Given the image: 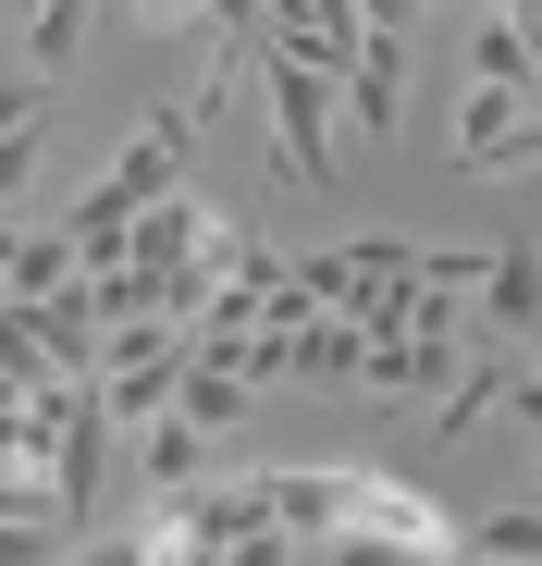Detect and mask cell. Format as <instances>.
<instances>
[{
  "instance_id": "1",
  "label": "cell",
  "mask_w": 542,
  "mask_h": 566,
  "mask_svg": "<svg viewBox=\"0 0 542 566\" xmlns=\"http://www.w3.org/2000/svg\"><path fill=\"white\" fill-rule=\"evenodd\" d=\"M247 74H259V112H271V148H284V172H309V185H333L345 172V112H333V74L321 62H296V50H247Z\"/></svg>"
},
{
  "instance_id": "2",
  "label": "cell",
  "mask_w": 542,
  "mask_h": 566,
  "mask_svg": "<svg viewBox=\"0 0 542 566\" xmlns=\"http://www.w3.org/2000/svg\"><path fill=\"white\" fill-rule=\"evenodd\" d=\"M345 530H371V542H395L407 566H457L469 554V530L444 517L419 481H383V468H345Z\"/></svg>"
},
{
  "instance_id": "3",
  "label": "cell",
  "mask_w": 542,
  "mask_h": 566,
  "mask_svg": "<svg viewBox=\"0 0 542 566\" xmlns=\"http://www.w3.org/2000/svg\"><path fill=\"white\" fill-rule=\"evenodd\" d=\"M395 99H407V38H357V62L333 74V112H345V148H383L395 136Z\"/></svg>"
},
{
  "instance_id": "4",
  "label": "cell",
  "mask_w": 542,
  "mask_h": 566,
  "mask_svg": "<svg viewBox=\"0 0 542 566\" xmlns=\"http://www.w3.org/2000/svg\"><path fill=\"white\" fill-rule=\"evenodd\" d=\"M457 86H505V99H542V38L505 13V0L469 25V62H457Z\"/></svg>"
},
{
  "instance_id": "5",
  "label": "cell",
  "mask_w": 542,
  "mask_h": 566,
  "mask_svg": "<svg viewBox=\"0 0 542 566\" xmlns=\"http://www.w3.org/2000/svg\"><path fill=\"white\" fill-rule=\"evenodd\" d=\"M0 283H13V296H50V283H74V234H62V222H13V210H0Z\"/></svg>"
},
{
  "instance_id": "6",
  "label": "cell",
  "mask_w": 542,
  "mask_h": 566,
  "mask_svg": "<svg viewBox=\"0 0 542 566\" xmlns=\"http://www.w3.org/2000/svg\"><path fill=\"white\" fill-rule=\"evenodd\" d=\"M173 407H186V419H198V431L222 443V431H234V419L259 407V382H247L234 357H186V382H173Z\"/></svg>"
},
{
  "instance_id": "7",
  "label": "cell",
  "mask_w": 542,
  "mask_h": 566,
  "mask_svg": "<svg viewBox=\"0 0 542 566\" xmlns=\"http://www.w3.org/2000/svg\"><path fill=\"white\" fill-rule=\"evenodd\" d=\"M136 468H148V493H186L198 468H210V431H198L186 407H160V419H148V443H136Z\"/></svg>"
},
{
  "instance_id": "8",
  "label": "cell",
  "mask_w": 542,
  "mask_h": 566,
  "mask_svg": "<svg viewBox=\"0 0 542 566\" xmlns=\"http://www.w3.org/2000/svg\"><path fill=\"white\" fill-rule=\"evenodd\" d=\"M173 382H186V357H148V369H100V382H86V395H100V407H112V431H124V419L148 431V419L173 407Z\"/></svg>"
},
{
  "instance_id": "9",
  "label": "cell",
  "mask_w": 542,
  "mask_h": 566,
  "mask_svg": "<svg viewBox=\"0 0 542 566\" xmlns=\"http://www.w3.org/2000/svg\"><path fill=\"white\" fill-rule=\"evenodd\" d=\"M469 554H481V566H542V493H530V505L469 517Z\"/></svg>"
},
{
  "instance_id": "10",
  "label": "cell",
  "mask_w": 542,
  "mask_h": 566,
  "mask_svg": "<svg viewBox=\"0 0 542 566\" xmlns=\"http://www.w3.org/2000/svg\"><path fill=\"white\" fill-rule=\"evenodd\" d=\"M86 25H100V0H38V13H25V62L62 74V62L86 50Z\"/></svg>"
},
{
  "instance_id": "11",
  "label": "cell",
  "mask_w": 542,
  "mask_h": 566,
  "mask_svg": "<svg viewBox=\"0 0 542 566\" xmlns=\"http://www.w3.org/2000/svg\"><path fill=\"white\" fill-rule=\"evenodd\" d=\"M481 296H493V321H505V333H530V321H542V259H530V247H505V259L481 271Z\"/></svg>"
},
{
  "instance_id": "12",
  "label": "cell",
  "mask_w": 542,
  "mask_h": 566,
  "mask_svg": "<svg viewBox=\"0 0 542 566\" xmlns=\"http://www.w3.org/2000/svg\"><path fill=\"white\" fill-rule=\"evenodd\" d=\"M38 148H50V112H38V124H13V136H0V210H13L25 185H38Z\"/></svg>"
},
{
  "instance_id": "13",
  "label": "cell",
  "mask_w": 542,
  "mask_h": 566,
  "mask_svg": "<svg viewBox=\"0 0 542 566\" xmlns=\"http://www.w3.org/2000/svg\"><path fill=\"white\" fill-rule=\"evenodd\" d=\"M0 566H62V517H0Z\"/></svg>"
},
{
  "instance_id": "14",
  "label": "cell",
  "mask_w": 542,
  "mask_h": 566,
  "mask_svg": "<svg viewBox=\"0 0 542 566\" xmlns=\"http://www.w3.org/2000/svg\"><path fill=\"white\" fill-rule=\"evenodd\" d=\"M222 566H296V530H284V517H259V530L222 542Z\"/></svg>"
},
{
  "instance_id": "15",
  "label": "cell",
  "mask_w": 542,
  "mask_h": 566,
  "mask_svg": "<svg viewBox=\"0 0 542 566\" xmlns=\"http://www.w3.org/2000/svg\"><path fill=\"white\" fill-rule=\"evenodd\" d=\"M38 112H50V74H38V62H25V74H0V136L38 124Z\"/></svg>"
},
{
  "instance_id": "16",
  "label": "cell",
  "mask_w": 542,
  "mask_h": 566,
  "mask_svg": "<svg viewBox=\"0 0 542 566\" xmlns=\"http://www.w3.org/2000/svg\"><path fill=\"white\" fill-rule=\"evenodd\" d=\"M333 566H407L395 542H371V530H333Z\"/></svg>"
},
{
  "instance_id": "17",
  "label": "cell",
  "mask_w": 542,
  "mask_h": 566,
  "mask_svg": "<svg viewBox=\"0 0 542 566\" xmlns=\"http://www.w3.org/2000/svg\"><path fill=\"white\" fill-rule=\"evenodd\" d=\"M493 419H518V431H542V369H530V382H505V407Z\"/></svg>"
},
{
  "instance_id": "18",
  "label": "cell",
  "mask_w": 542,
  "mask_h": 566,
  "mask_svg": "<svg viewBox=\"0 0 542 566\" xmlns=\"http://www.w3.org/2000/svg\"><path fill=\"white\" fill-rule=\"evenodd\" d=\"M74 566H136V542H100V554H74Z\"/></svg>"
},
{
  "instance_id": "19",
  "label": "cell",
  "mask_w": 542,
  "mask_h": 566,
  "mask_svg": "<svg viewBox=\"0 0 542 566\" xmlns=\"http://www.w3.org/2000/svg\"><path fill=\"white\" fill-rule=\"evenodd\" d=\"M13 13H38V0H13Z\"/></svg>"
},
{
  "instance_id": "20",
  "label": "cell",
  "mask_w": 542,
  "mask_h": 566,
  "mask_svg": "<svg viewBox=\"0 0 542 566\" xmlns=\"http://www.w3.org/2000/svg\"><path fill=\"white\" fill-rule=\"evenodd\" d=\"M530 493H542V468H530Z\"/></svg>"
},
{
  "instance_id": "21",
  "label": "cell",
  "mask_w": 542,
  "mask_h": 566,
  "mask_svg": "<svg viewBox=\"0 0 542 566\" xmlns=\"http://www.w3.org/2000/svg\"><path fill=\"white\" fill-rule=\"evenodd\" d=\"M530 345H542V321H530Z\"/></svg>"
},
{
  "instance_id": "22",
  "label": "cell",
  "mask_w": 542,
  "mask_h": 566,
  "mask_svg": "<svg viewBox=\"0 0 542 566\" xmlns=\"http://www.w3.org/2000/svg\"><path fill=\"white\" fill-rule=\"evenodd\" d=\"M481 13H493V0H481Z\"/></svg>"
}]
</instances>
